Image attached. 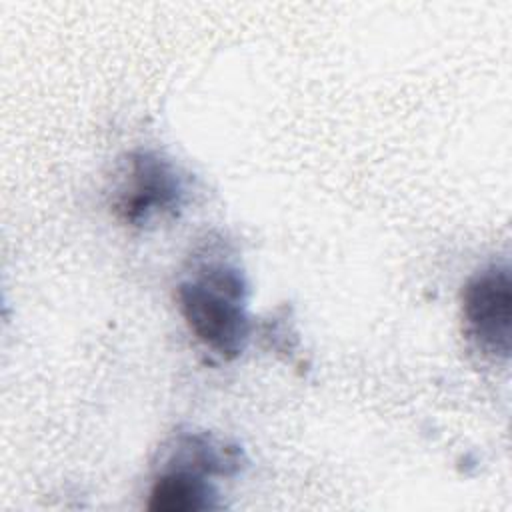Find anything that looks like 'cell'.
Wrapping results in <instances>:
<instances>
[{
  "instance_id": "cell-1",
  "label": "cell",
  "mask_w": 512,
  "mask_h": 512,
  "mask_svg": "<svg viewBox=\"0 0 512 512\" xmlns=\"http://www.w3.org/2000/svg\"><path fill=\"white\" fill-rule=\"evenodd\" d=\"M180 314L192 336L214 356L236 360L252 334L248 280L226 260L198 262L176 286Z\"/></svg>"
},
{
  "instance_id": "cell-2",
  "label": "cell",
  "mask_w": 512,
  "mask_h": 512,
  "mask_svg": "<svg viewBox=\"0 0 512 512\" xmlns=\"http://www.w3.org/2000/svg\"><path fill=\"white\" fill-rule=\"evenodd\" d=\"M186 202V184L176 164L154 150L128 154L122 184L112 200L116 218L144 228L156 218L178 216Z\"/></svg>"
},
{
  "instance_id": "cell-3",
  "label": "cell",
  "mask_w": 512,
  "mask_h": 512,
  "mask_svg": "<svg viewBox=\"0 0 512 512\" xmlns=\"http://www.w3.org/2000/svg\"><path fill=\"white\" fill-rule=\"evenodd\" d=\"M468 338L488 358L508 360L512 348V282L506 264L476 272L462 290Z\"/></svg>"
},
{
  "instance_id": "cell-4",
  "label": "cell",
  "mask_w": 512,
  "mask_h": 512,
  "mask_svg": "<svg viewBox=\"0 0 512 512\" xmlns=\"http://www.w3.org/2000/svg\"><path fill=\"white\" fill-rule=\"evenodd\" d=\"M220 506L212 476L168 460L162 464L148 494V510L152 512H206Z\"/></svg>"
}]
</instances>
